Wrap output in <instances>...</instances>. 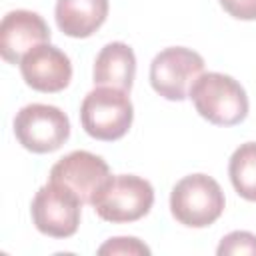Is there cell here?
Returning a JSON list of instances; mask_svg holds the SVG:
<instances>
[{"mask_svg":"<svg viewBox=\"0 0 256 256\" xmlns=\"http://www.w3.org/2000/svg\"><path fill=\"white\" fill-rule=\"evenodd\" d=\"M14 134L18 142L36 154L58 150L70 136L68 116L50 104H28L14 118Z\"/></svg>","mask_w":256,"mask_h":256,"instance_id":"obj_5","label":"cell"},{"mask_svg":"<svg viewBox=\"0 0 256 256\" xmlns=\"http://www.w3.org/2000/svg\"><path fill=\"white\" fill-rule=\"evenodd\" d=\"M24 82L38 92H60L70 84V58L56 46L44 42L28 50L20 60Z\"/></svg>","mask_w":256,"mask_h":256,"instance_id":"obj_9","label":"cell"},{"mask_svg":"<svg viewBox=\"0 0 256 256\" xmlns=\"http://www.w3.org/2000/svg\"><path fill=\"white\" fill-rule=\"evenodd\" d=\"M172 216L190 228H204L216 222L224 212V192L208 174L184 176L170 194Z\"/></svg>","mask_w":256,"mask_h":256,"instance_id":"obj_4","label":"cell"},{"mask_svg":"<svg viewBox=\"0 0 256 256\" xmlns=\"http://www.w3.org/2000/svg\"><path fill=\"white\" fill-rule=\"evenodd\" d=\"M190 98L196 112L216 126L240 124L248 114V96L228 74H200L190 88Z\"/></svg>","mask_w":256,"mask_h":256,"instance_id":"obj_2","label":"cell"},{"mask_svg":"<svg viewBox=\"0 0 256 256\" xmlns=\"http://www.w3.org/2000/svg\"><path fill=\"white\" fill-rule=\"evenodd\" d=\"M222 8L240 20H256V0H220Z\"/></svg>","mask_w":256,"mask_h":256,"instance_id":"obj_16","label":"cell"},{"mask_svg":"<svg viewBox=\"0 0 256 256\" xmlns=\"http://www.w3.org/2000/svg\"><path fill=\"white\" fill-rule=\"evenodd\" d=\"M228 174L234 190L250 202H256V142L240 144L230 156Z\"/></svg>","mask_w":256,"mask_h":256,"instance_id":"obj_13","label":"cell"},{"mask_svg":"<svg viewBox=\"0 0 256 256\" xmlns=\"http://www.w3.org/2000/svg\"><path fill=\"white\" fill-rule=\"evenodd\" d=\"M56 24L72 38L92 36L108 16V0H58Z\"/></svg>","mask_w":256,"mask_h":256,"instance_id":"obj_11","label":"cell"},{"mask_svg":"<svg viewBox=\"0 0 256 256\" xmlns=\"http://www.w3.org/2000/svg\"><path fill=\"white\" fill-rule=\"evenodd\" d=\"M90 204L106 222H134L150 212L154 204V188L148 180L134 174L108 176L94 192Z\"/></svg>","mask_w":256,"mask_h":256,"instance_id":"obj_1","label":"cell"},{"mask_svg":"<svg viewBox=\"0 0 256 256\" xmlns=\"http://www.w3.org/2000/svg\"><path fill=\"white\" fill-rule=\"evenodd\" d=\"M110 176L108 164L86 150H74L62 156L50 168V180L70 188L82 204H90L94 192Z\"/></svg>","mask_w":256,"mask_h":256,"instance_id":"obj_8","label":"cell"},{"mask_svg":"<svg viewBox=\"0 0 256 256\" xmlns=\"http://www.w3.org/2000/svg\"><path fill=\"white\" fill-rule=\"evenodd\" d=\"M204 70V58L184 46L158 52L150 64V84L166 100H184Z\"/></svg>","mask_w":256,"mask_h":256,"instance_id":"obj_6","label":"cell"},{"mask_svg":"<svg viewBox=\"0 0 256 256\" xmlns=\"http://www.w3.org/2000/svg\"><path fill=\"white\" fill-rule=\"evenodd\" d=\"M220 256L224 254H256V236L244 230L230 232L222 238L216 250Z\"/></svg>","mask_w":256,"mask_h":256,"instance_id":"obj_14","label":"cell"},{"mask_svg":"<svg viewBox=\"0 0 256 256\" xmlns=\"http://www.w3.org/2000/svg\"><path fill=\"white\" fill-rule=\"evenodd\" d=\"M134 106L124 90L98 86L88 92L80 106V122L88 136L104 142L122 138L132 126Z\"/></svg>","mask_w":256,"mask_h":256,"instance_id":"obj_3","label":"cell"},{"mask_svg":"<svg viewBox=\"0 0 256 256\" xmlns=\"http://www.w3.org/2000/svg\"><path fill=\"white\" fill-rule=\"evenodd\" d=\"M136 74L134 50L124 42L106 44L94 60V84L130 92Z\"/></svg>","mask_w":256,"mask_h":256,"instance_id":"obj_12","label":"cell"},{"mask_svg":"<svg viewBox=\"0 0 256 256\" xmlns=\"http://www.w3.org/2000/svg\"><path fill=\"white\" fill-rule=\"evenodd\" d=\"M50 42V28L44 18L30 10H12L0 24V54L10 64H20L22 56L38 44Z\"/></svg>","mask_w":256,"mask_h":256,"instance_id":"obj_10","label":"cell"},{"mask_svg":"<svg viewBox=\"0 0 256 256\" xmlns=\"http://www.w3.org/2000/svg\"><path fill=\"white\" fill-rule=\"evenodd\" d=\"M80 206V198L70 188L48 180L32 200V222L46 236L68 238L78 230Z\"/></svg>","mask_w":256,"mask_h":256,"instance_id":"obj_7","label":"cell"},{"mask_svg":"<svg viewBox=\"0 0 256 256\" xmlns=\"http://www.w3.org/2000/svg\"><path fill=\"white\" fill-rule=\"evenodd\" d=\"M98 254H150V248L138 238H110L98 248Z\"/></svg>","mask_w":256,"mask_h":256,"instance_id":"obj_15","label":"cell"}]
</instances>
